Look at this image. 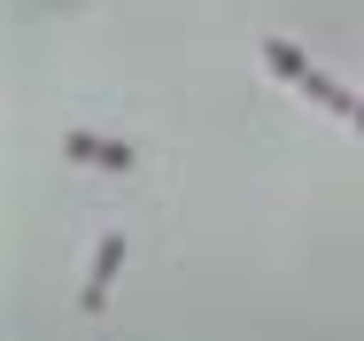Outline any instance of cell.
<instances>
[{
    "label": "cell",
    "mask_w": 364,
    "mask_h": 341,
    "mask_svg": "<svg viewBox=\"0 0 364 341\" xmlns=\"http://www.w3.org/2000/svg\"><path fill=\"white\" fill-rule=\"evenodd\" d=\"M264 70H272L279 85H294V93H310V101H318L326 117H341V125L357 117V101H364V93H349V85H333V78L310 63V55H302L294 39H264Z\"/></svg>",
    "instance_id": "obj_1"
},
{
    "label": "cell",
    "mask_w": 364,
    "mask_h": 341,
    "mask_svg": "<svg viewBox=\"0 0 364 341\" xmlns=\"http://www.w3.org/2000/svg\"><path fill=\"white\" fill-rule=\"evenodd\" d=\"M117 272H124V233H101V248H93V272L77 287V310L85 318H101L109 310V295H117Z\"/></svg>",
    "instance_id": "obj_2"
},
{
    "label": "cell",
    "mask_w": 364,
    "mask_h": 341,
    "mask_svg": "<svg viewBox=\"0 0 364 341\" xmlns=\"http://www.w3.org/2000/svg\"><path fill=\"white\" fill-rule=\"evenodd\" d=\"M63 155L70 163H93V171H132L140 163L132 140H109V132H63Z\"/></svg>",
    "instance_id": "obj_3"
},
{
    "label": "cell",
    "mask_w": 364,
    "mask_h": 341,
    "mask_svg": "<svg viewBox=\"0 0 364 341\" xmlns=\"http://www.w3.org/2000/svg\"><path fill=\"white\" fill-rule=\"evenodd\" d=\"M349 125H357V132H364V101H357V117H349Z\"/></svg>",
    "instance_id": "obj_4"
}]
</instances>
